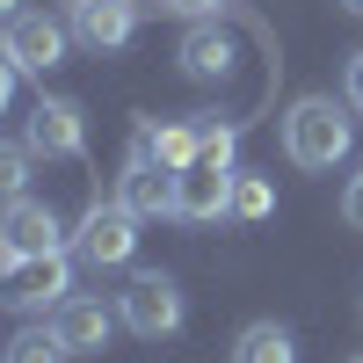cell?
I'll return each instance as SVG.
<instances>
[{
  "label": "cell",
  "instance_id": "cell-1",
  "mask_svg": "<svg viewBox=\"0 0 363 363\" xmlns=\"http://www.w3.org/2000/svg\"><path fill=\"white\" fill-rule=\"evenodd\" d=\"M349 138H356V124H349V109H335V95H298L291 116H284V160L306 167V174L342 167Z\"/></svg>",
  "mask_w": 363,
  "mask_h": 363
},
{
  "label": "cell",
  "instance_id": "cell-2",
  "mask_svg": "<svg viewBox=\"0 0 363 363\" xmlns=\"http://www.w3.org/2000/svg\"><path fill=\"white\" fill-rule=\"evenodd\" d=\"M66 298H73L66 247H58V255H15V262H0V306H15V313H58Z\"/></svg>",
  "mask_w": 363,
  "mask_h": 363
},
{
  "label": "cell",
  "instance_id": "cell-3",
  "mask_svg": "<svg viewBox=\"0 0 363 363\" xmlns=\"http://www.w3.org/2000/svg\"><path fill=\"white\" fill-rule=\"evenodd\" d=\"M131 247H138V211H124V203H87L80 211V225H73V262H87V269H124L131 262Z\"/></svg>",
  "mask_w": 363,
  "mask_h": 363
},
{
  "label": "cell",
  "instance_id": "cell-4",
  "mask_svg": "<svg viewBox=\"0 0 363 363\" xmlns=\"http://www.w3.org/2000/svg\"><path fill=\"white\" fill-rule=\"evenodd\" d=\"M116 320H124L131 335H145V342L174 335V327H182V284L160 277V269H138V277L116 291Z\"/></svg>",
  "mask_w": 363,
  "mask_h": 363
},
{
  "label": "cell",
  "instance_id": "cell-5",
  "mask_svg": "<svg viewBox=\"0 0 363 363\" xmlns=\"http://www.w3.org/2000/svg\"><path fill=\"white\" fill-rule=\"evenodd\" d=\"M66 37L73 29L58 22V15H44V8H22L8 29H0V44H8V58H15V73H51V66H66Z\"/></svg>",
  "mask_w": 363,
  "mask_h": 363
},
{
  "label": "cell",
  "instance_id": "cell-6",
  "mask_svg": "<svg viewBox=\"0 0 363 363\" xmlns=\"http://www.w3.org/2000/svg\"><path fill=\"white\" fill-rule=\"evenodd\" d=\"M22 145L44 153V160H80L87 153V116H80V102L37 95V109H29V124H22Z\"/></svg>",
  "mask_w": 363,
  "mask_h": 363
},
{
  "label": "cell",
  "instance_id": "cell-7",
  "mask_svg": "<svg viewBox=\"0 0 363 363\" xmlns=\"http://www.w3.org/2000/svg\"><path fill=\"white\" fill-rule=\"evenodd\" d=\"M233 174H240V167H218V160H189V167L174 174V218H189V225L233 218Z\"/></svg>",
  "mask_w": 363,
  "mask_h": 363
},
{
  "label": "cell",
  "instance_id": "cell-8",
  "mask_svg": "<svg viewBox=\"0 0 363 363\" xmlns=\"http://www.w3.org/2000/svg\"><path fill=\"white\" fill-rule=\"evenodd\" d=\"M58 247H66V225H58L51 203H37V196L8 203V218H0V262H15V255H58Z\"/></svg>",
  "mask_w": 363,
  "mask_h": 363
},
{
  "label": "cell",
  "instance_id": "cell-9",
  "mask_svg": "<svg viewBox=\"0 0 363 363\" xmlns=\"http://www.w3.org/2000/svg\"><path fill=\"white\" fill-rule=\"evenodd\" d=\"M116 203L138 211V218H174V167H160L153 153H138V145H131L124 182H116Z\"/></svg>",
  "mask_w": 363,
  "mask_h": 363
},
{
  "label": "cell",
  "instance_id": "cell-10",
  "mask_svg": "<svg viewBox=\"0 0 363 363\" xmlns=\"http://www.w3.org/2000/svg\"><path fill=\"white\" fill-rule=\"evenodd\" d=\"M66 29L87 51H116V44H131L138 8H131V0H66Z\"/></svg>",
  "mask_w": 363,
  "mask_h": 363
},
{
  "label": "cell",
  "instance_id": "cell-11",
  "mask_svg": "<svg viewBox=\"0 0 363 363\" xmlns=\"http://www.w3.org/2000/svg\"><path fill=\"white\" fill-rule=\"evenodd\" d=\"M109 327H116V313L102 306V298H80V291H73L66 306L51 313V335L66 342L73 356H87V349H109Z\"/></svg>",
  "mask_w": 363,
  "mask_h": 363
},
{
  "label": "cell",
  "instance_id": "cell-12",
  "mask_svg": "<svg viewBox=\"0 0 363 363\" xmlns=\"http://www.w3.org/2000/svg\"><path fill=\"white\" fill-rule=\"evenodd\" d=\"M182 73L189 80H233V44H225V29H211V22H196L189 37H182Z\"/></svg>",
  "mask_w": 363,
  "mask_h": 363
},
{
  "label": "cell",
  "instance_id": "cell-13",
  "mask_svg": "<svg viewBox=\"0 0 363 363\" xmlns=\"http://www.w3.org/2000/svg\"><path fill=\"white\" fill-rule=\"evenodd\" d=\"M131 145H138V153H153L160 167H174V174L189 167V160H203L196 124H138V138H131Z\"/></svg>",
  "mask_w": 363,
  "mask_h": 363
},
{
  "label": "cell",
  "instance_id": "cell-14",
  "mask_svg": "<svg viewBox=\"0 0 363 363\" xmlns=\"http://www.w3.org/2000/svg\"><path fill=\"white\" fill-rule=\"evenodd\" d=\"M233 363H298V342H291V327H277V320H255V327H240Z\"/></svg>",
  "mask_w": 363,
  "mask_h": 363
},
{
  "label": "cell",
  "instance_id": "cell-15",
  "mask_svg": "<svg viewBox=\"0 0 363 363\" xmlns=\"http://www.w3.org/2000/svg\"><path fill=\"white\" fill-rule=\"evenodd\" d=\"M269 211H277V189H269V174H233V218H240V225H262Z\"/></svg>",
  "mask_w": 363,
  "mask_h": 363
},
{
  "label": "cell",
  "instance_id": "cell-16",
  "mask_svg": "<svg viewBox=\"0 0 363 363\" xmlns=\"http://www.w3.org/2000/svg\"><path fill=\"white\" fill-rule=\"evenodd\" d=\"M73 349L51 335V327H22V335L8 342V363H66Z\"/></svg>",
  "mask_w": 363,
  "mask_h": 363
},
{
  "label": "cell",
  "instance_id": "cell-17",
  "mask_svg": "<svg viewBox=\"0 0 363 363\" xmlns=\"http://www.w3.org/2000/svg\"><path fill=\"white\" fill-rule=\"evenodd\" d=\"M29 145H15V138H0V203H22V189H29Z\"/></svg>",
  "mask_w": 363,
  "mask_h": 363
},
{
  "label": "cell",
  "instance_id": "cell-18",
  "mask_svg": "<svg viewBox=\"0 0 363 363\" xmlns=\"http://www.w3.org/2000/svg\"><path fill=\"white\" fill-rule=\"evenodd\" d=\"M196 145H203V160L233 167V145H240V124H218V116H203V124H196Z\"/></svg>",
  "mask_w": 363,
  "mask_h": 363
},
{
  "label": "cell",
  "instance_id": "cell-19",
  "mask_svg": "<svg viewBox=\"0 0 363 363\" xmlns=\"http://www.w3.org/2000/svg\"><path fill=\"white\" fill-rule=\"evenodd\" d=\"M342 218H349V225L363 233V167L349 174V196H342Z\"/></svg>",
  "mask_w": 363,
  "mask_h": 363
},
{
  "label": "cell",
  "instance_id": "cell-20",
  "mask_svg": "<svg viewBox=\"0 0 363 363\" xmlns=\"http://www.w3.org/2000/svg\"><path fill=\"white\" fill-rule=\"evenodd\" d=\"M15 80H22V73H15V58H8V44H0V109L15 102Z\"/></svg>",
  "mask_w": 363,
  "mask_h": 363
},
{
  "label": "cell",
  "instance_id": "cell-21",
  "mask_svg": "<svg viewBox=\"0 0 363 363\" xmlns=\"http://www.w3.org/2000/svg\"><path fill=\"white\" fill-rule=\"evenodd\" d=\"M167 8H174V15H189V22H203V15H218L225 0H167Z\"/></svg>",
  "mask_w": 363,
  "mask_h": 363
},
{
  "label": "cell",
  "instance_id": "cell-22",
  "mask_svg": "<svg viewBox=\"0 0 363 363\" xmlns=\"http://www.w3.org/2000/svg\"><path fill=\"white\" fill-rule=\"evenodd\" d=\"M349 109H356V116H363V51H356V58H349Z\"/></svg>",
  "mask_w": 363,
  "mask_h": 363
},
{
  "label": "cell",
  "instance_id": "cell-23",
  "mask_svg": "<svg viewBox=\"0 0 363 363\" xmlns=\"http://www.w3.org/2000/svg\"><path fill=\"white\" fill-rule=\"evenodd\" d=\"M15 15H22V8H15V0H0V29H8V22H15Z\"/></svg>",
  "mask_w": 363,
  "mask_h": 363
},
{
  "label": "cell",
  "instance_id": "cell-24",
  "mask_svg": "<svg viewBox=\"0 0 363 363\" xmlns=\"http://www.w3.org/2000/svg\"><path fill=\"white\" fill-rule=\"evenodd\" d=\"M342 8H356V15H363V0H342Z\"/></svg>",
  "mask_w": 363,
  "mask_h": 363
},
{
  "label": "cell",
  "instance_id": "cell-25",
  "mask_svg": "<svg viewBox=\"0 0 363 363\" xmlns=\"http://www.w3.org/2000/svg\"><path fill=\"white\" fill-rule=\"evenodd\" d=\"M349 363H363V356H349Z\"/></svg>",
  "mask_w": 363,
  "mask_h": 363
}]
</instances>
